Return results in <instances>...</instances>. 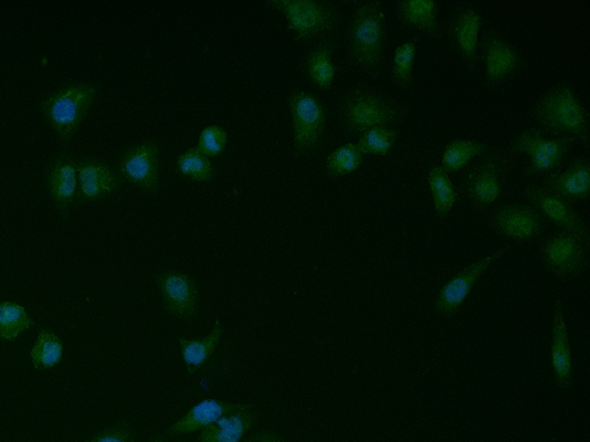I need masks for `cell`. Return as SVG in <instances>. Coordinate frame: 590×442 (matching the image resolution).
I'll return each instance as SVG.
<instances>
[{
    "instance_id": "cell-15",
    "label": "cell",
    "mask_w": 590,
    "mask_h": 442,
    "mask_svg": "<svg viewBox=\"0 0 590 442\" xmlns=\"http://www.w3.org/2000/svg\"><path fill=\"white\" fill-rule=\"evenodd\" d=\"M491 223L499 234L515 241L539 237L546 228L545 218L539 210L522 203L499 207L491 216Z\"/></svg>"
},
{
    "instance_id": "cell-17",
    "label": "cell",
    "mask_w": 590,
    "mask_h": 442,
    "mask_svg": "<svg viewBox=\"0 0 590 442\" xmlns=\"http://www.w3.org/2000/svg\"><path fill=\"white\" fill-rule=\"evenodd\" d=\"M510 247H503L493 252L487 258H483L473 265L462 269L456 277H452L445 287L441 288L438 298L435 302V308L438 313L451 318L461 308V305L466 302L467 298L478 279L483 275L494 262L499 261L507 252Z\"/></svg>"
},
{
    "instance_id": "cell-8",
    "label": "cell",
    "mask_w": 590,
    "mask_h": 442,
    "mask_svg": "<svg viewBox=\"0 0 590 442\" xmlns=\"http://www.w3.org/2000/svg\"><path fill=\"white\" fill-rule=\"evenodd\" d=\"M511 168L507 154L491 151L473 170L463 189L469 202L479 210L488 209L496 202L503 191V183Z\"/></svg>"
},
{
    "instance_id": "cell-35",
    "label": "cell",
    "mask_w": 590,
    "mask_h": 442,
    "mask_svg": "<svg viewBox=\"0 0 590 442\" xmlns=\"http://www.w3.org/2000/svg\"><path fill=\"white\" fill-rule=\"evenodd\" d=\"M87 442H136L134 430L125 423L100 431Z\"/></svg>"
},
{
    "instance_id": "cell-19",
    "label": "cell",
    "mask_w": 590,
    "mask_h": 442,
    "mask_svg": "<svg viewBox=\"0 0 590 442\" xmlns=\"http://www.w3.org/2000/svg\"><path fill=\"white\" fill-rule=\"evenodd\" d=\"M543 186L572 205L587 201L590 195L589 161L586 156L576 157L565 173L547 175Z\"/></svg>"
},
{
    "instance_id": "cell-31",
    "label": "cell",
    "mask_w": 590,
    "mask_h": 442,
    "mask_svg": "<svg viewBox=\"0 0 590 442\" xmlns=\"http://www.w3.org/2000/svg\"><path fill=\"white\" fill-rule=\"evenodd\" d=\"M30 355L31 362L39 371H47L62 361V341L54 332L41 330Z\"/></svg>"
},
{
    "instance_id": "cell-33",
    "label": "cell",
    "mask_w": 590,
    "mask_h": 442,
    "mask_svg": "<svg viewBox=\"0 0 590 442\" xmlns=\"http://www.w3.org/2000/svg\"><path fill=\"white\" fill-rule=\"evenodd\" d=\"M400 131L374 128L364 132L357 146L363 154L386 155L397 141Z\"/></svg>"
},
{
    "instance_id": "cell-1",
    "label": "cell",
    "mask_w": 590,
    "mask_h": 442,
    "mask_svg": "<svg viewBox=\"0 0 590 442\" xmlns=\"http://www.w3.org/2000/svg\"><path fill=\"white\" fill-rule=\"evenodd\" d=\"M386 49V23L382 2H361L354 7L347 56L357 68L376 78Z\"/></svg>"
},
{
    "instance_id": "cell-25",
    "label": "cell",
    "mask_w": 590,
    "mask_h": 442,
    "mask_svg": "<svg viewBox=\"0 0 590 442\" xmlns=\"http://www.w3.org/2000/svg\"><path fill=\"white\" fill-rule=\"evenodd\" d=\"M225 329L220 321L216 319V324L206 339L199 340H178L184 362L189 374H194L198 367H201L215 353Z\"/></svg>"
},
{
    "instance_id": "cell-12",
    "label": "cell",
    "mask_w": 590,
    "mask_h": 442,
    "mask_svg": "<svg viewBox=\"0 0 590 442\" xmlns=\"http://www.w3.org/2000/svg\"><path fill=\"white\" fill-rule=\"evenodd\" d=\"M588 246L577 235L562 231L545 242L544 265L558 278H573L587 268Z\"/></svg>"
},
{
    "instance_id": "cell-5",
    "label": "cell",
    "mask_w": 590,
    "mask_h": 442,
    "mask_svg": "<svg viewBox=\"0 0 590 442\" xmlns=\"http://www.w3.org/2000/svg\"><path fill=\"white\" fill-rule=\"evenodd\" d=\"M287 16L288 29L305 42L334 33L341 24L339 8L323 0H270Z\"/></svg>"
},
{
    "instance_id": "cell-7",
    "label": "cell",
    "mask_w": 590,
    "mask_h": 442,
    "mask_svg": "<svg viewBox=\"0 0 590 442\" xmlns=\"http://www.w3.org/2000/svg\"><path fill=\"white\" fill-rule=\"evenodd\" d=\"M575 143L576 140L571 135L546 141L540 130L531 129L514 136L507 153H526L531 156L529 165L524 168L526 176L549 175L562 165Z\"/></svg>"
},
{
    "instance_id": "cell-37",
    "label": "cell",
    "mask_w": 590,
    "mask_h": 442,
    "mask_svg": "<svg viewBox=\"0 0 590 442\" xmlns=\"http://www.w3.org/2000/svg\"><path fill=\"white\" fill-rule=\"evenodd\" d=\"M150 442H171V441H168L166 438L162 435H156L153 439H151Z\"/></svg>"
},
{
    "instance_id": "cell-14",
    "label": "cell",
    "mask_w": 590,
    "mask_h": 442,
    "mask_svg": "<svg viewBox=\"0 0 590 442\" xmlns=\"http://www.w3.org/2000/svg\"><path fill=\"white\" fill-rule=\"evenodd\" d=\"M484 23L477 5L463 3L452 10L448 23L451 47L455 48L463 65L473 74L479 60V33Z\"/></svg>"
},
{
    "instance_id": "cell-10",
    "label": "cell",
    "mask_w": 590,
    "mask_h": 442,
    "mask_svg": "<svg viewBox=\"0 0 590 442\" xmlns=\"http://www.w3.org/2000/svg\"><path fill=\"white\" fill-rule=\"evenodd\" d=\"M124 178L145 192L157 194L161 188L160 143L146 140L124 150L118 163Z\"/></svg>"
},
{
    "instance_id": "cell-13",
    "label": "cell",
    "mask_w": 590,
    "mask_h": 442,
    "mask_svg": "<svg viewBox=\"0 0 590 442\" xmlns=\"http://www.w3.org/2000/svg\"><path fill=\"white\" fill-rule=\"evenodd\" d=\"M523 195L531 206L539 210L544 218L550 219L557 226L577 235L589 245L590 234L586 221L577 213L573 205L546 189L539 184H528Z\"/></svg>"
},
{
    "instance_id": "cell-24",
    "label": "cell",
    "mask_w": 590,
    "mask_h": 442,
    "mask_svg": "<svg viewBox=\"0 0 590 442\" xmlns=\"http://www.w3.org/2000/svg\"><path fill=\"white\" fill-rule=\"evenodd\" d=\"M336 48L335 40H324L303 58L302 68L305 76L323 90L331 89L335 80L337 68L332 56Z\"/></svg>"
},
{
    "instance_id": "cell-22",
    "label": "cell",
    "mask_w": 590,
    "mask_h": 442,
    "mask_svg": "<svg viewBox=\"0 0 590 442\" xmlns=\"http://www.w3.org/2000/svg\"><path fill=\"white\" fill-rule=\"evenodd\" d=\"M439 10L440 4L430 0H403L396 5V14L402 24L435 40L442 35Z\"/></svg>"
},
{
    "instance_id": "cell-20",
    "label": "cell",
    "mask_w": 590,
    "mask_h": 442,
    "mask_svg": "<svg viewBox=\"0 0 590 442\" xmlns=\"http://www.w3.org/2000/svg\"><path fill=\"white\" fill-rule=\"evenodd\" d=\"M249 406L250 405L244 404L221 402L218 401V399H205V401L199 402L189 409L182 419H178L177 422L168 429V433L177 435L204 430L218 422L220 418L236 413L238 410L245 409Z\"/></svg>"
},
{
    "instance_id": "cell-2",
    "label": "cell",
    "mask_w": 590,
    "mask_h": 442,
    "mask_svg": "<svg viewBox=\"0 0 590 442\" xmlns=\"http://www.w3.org/2000/svg\"><path fill=\"white\" fill-rule=\"evenodd\" d=\"M407 109L385 92L360 87L347 92L340 103V119L347 134H363L374 128L404 122Z\"/></svg>"
},
{
    "instance_id": "cell-27",
    "label": "cell",
    "mask_w": 590,
    "mask_h": 442,
    "mask_svg": "<svg viewBox=\"0 0 590 442\" xmlns=\"http://www.w3.org/2000/svg\"><path fill=\"white\" fill-rule=\"evenodd\" d=\"M176 170L183 177L193 181H212L216 177V168L210 163L209 157L197 151V147H189L187 152L178 155Z\"/></svg>"
},
{
    "instance_id": "cell-4",
    "label": "cell",
    "mask_w": 590,
    "mask_h": 442,
    "mask_svg": "<svg viewBox=\"0 0 590 442\" xmlns=\"http://www.w3.org/2000/svg\"><path fill=\"white\" fill-rule=\"evenodd\" d=\"M100 89L99 82H70L41 100V111L61 141H70L78 131Z\"/></svg>"
},
{
    "instance_id": "cell-30",
    "label": "cell",
    "mask_w": 590,
    "mask_h": 442,
    "mask_svg": "<svg viewBox=\"0 0 590 442\" xmlns=\"http://www.w3.org/2000/svg\"><path fill=\"white\" fill-rule=\"evenodd\" d=\"M418 38H413L397 47L392 69V81L400 90H409L414 82V63Z\"/></svg>"
},
{
    "instance_id": "cell-21",
    "label": "cell",
    "mask_w": 590,
    "mask_h": 442,
    "mask_svg": "<svg viewBox=\"0 0 590 442\" xmlns=\"http://www.w3.org/2000/svg\"><path fill=\"white\" fill-rule=\"evenodd\" d=\"M551 362L557 387L570 388L573 383L572 355L560 300L556 302L554 312Z\"/></svg>"
},
{
    "instance_id": "cell-23",
    "label": "cell",
    "mask_w": 590,
    "mask_h": 442,
    "mask_svg": "<svg viewBox=\"0 0 590 442\" xmlns=\"http://www.w3.org/2000/svg\"><path fill=\"white\" fill-rule=\"evenodd\" d=\"M258 416L249 406L236 413L220 418L218 422L201 430L196 442H240L255 426Z\"/></svg>"
},
{
    "instance_id": "cell-38",
    "label": "cell",
    "mask_w": 590,
    "mask_h": 442,
    "mask_svg": "<svg viewBox=\"0 0 590 442\" xmlns=\"http://www.w3.org/2000/svg\"><path fill=\"white\" fill-rule=\"evenodd\" d=\"M183 442V441H182Z\"/></svg>"
},
{
    "instance_id": "cell-11",
    "label": "cell",
    "mask_w": 590,
    "mask_h": 442,
    "mask_svg": "<svg viewBox=\"0 0 590 442\" xmlns=\"http://www.w3.org/2000/svg\"><path fill=\"white\" fill-rule=\"evenodd\" d=\"M77 205L108 198L122 188L124 178L118 170L99 157L84 156L77 161Z\"/></svg>"
},
{
    "instance_id": "cell-9",
    "label": "cell",
    "mask_w": 590,
    "mask_h": 442,
    "mask_svg": "<svg viewBox=\"0 0 590 442\" xmlns=\"http://www.w3.org/2000/svg\"><path fill=\"white\" fill-rule=\"evenodd\" d=\"M481 49L484 65H487L484 86L490 90L518 76L528 65V59L523 52L494 30H490L483 36Z\"/></svg>"
},
{
    "instance_id": "cell-32",
    "label": "cell",
    "mask_w": 590,
    "mask_h": 442,
    "mask_svg": "<svg viewBox=\"0 0 590 442\" xmlns=\"http://www.w3.org/2000/svg\"><path fill=\"white\" fill-rule=\"evenodd\" d=\"M364 154L356 144H345L331 153L326 162L328 176L330 178L341 177L351 174L362 166Z\"/></svg>"
},
{
    "instance_id": "cell-28",
    "label": "cell",
    "mask_w": 590,
    "mask_h": 442,
    "mask_svg": "<svg viewBox=\"0 0 590 442\" xmlns=\"http://www.w3.org/2000/svg\"><path fill=\"white\" fill-rule=\"evenodd\" d=\"M428 181L437 217L445 218L457 202L455 186H452L449 175L442 170L441 166L431 168Z\"/></svg>"
},
{
    "instance_id": "cell-3",
    "label": "cell",
    "mask_w": 590,
    "mask_h": 442,
    "mask_svg": "<svg viewBox=\"0 0 590 442\" xmlns=\"http://www.w3.org/2000/svg\"><path fill=\"white\" fill-rule=\"evenodd\" d=\"M534 119L546 133L571 135L586 147L589 142L588 113L578 100L572 84H558L536 101L532 110Z\"/></svg>"
},
{
    "instance_id": "cell-26",
    "label": "cell",
    "mask_w": 590,
    "mask_h": 442,
    "mask_svg": "<svg viewBox=\"0 0 590 442\" xmlns=\"http://www.w3.org/2000/svg\"><path fill=\"white\" fill-rule=\"evenodd\" d=\"M493 150L494 147L488 143L463 140L452 141L442 153V170L447 174L457 173L460 168L467 166L472 157L487 155Z\"/></svg>"
},
{
    "instance_id": "cell-36",
    "label": "cell",
    "mask_w": 590,
    "mask_h": 442,
    "mask_svg": "<svg viewBox=\"0 0 590 442\" xmlns=\"http://www.w3.org/2000/svg\"><path fill=\"white\" fill-rule=\"evenodd\" d=\"M244 442H286V441H284L281 437L276 434L267 433V431H263V433L251 437Z\"/></svg>"
},
{
    "instance_id": "cell-6",
    "label": "cell",
    "mask_w": 590,
    "mask_h": 442,
    "mask_svg": "<svg viewBox=\"0 0 590 442\" xmlns=\"http://www.w3.org/2000/svg\"><path fill=\"white\" fill-rule=\"evenodd\" d=\"M294 129V155L309 154L320 146L328 122L323 101L314 93L294 90L288 98Z\"/></svg>"
},
{
    "instance_id": "cell-16",
    "label": "cell",
    "mask_w": 590,
    "mask_h": 442,
    "mask_svg": "<svg viewBox=\"0 0 590 442\" xmlns=\"http://www.w3.org/2000/svg\"><path fill=\"white\" fill-rule=\"evenodd\" d=\"M156 284L168 314L182 320L196 318L198 289L192 277L183 272L166 270L156 276Z\"/></svg>"
},
{
    "instance_id": "cell-18",
    "label": "cell",
    "mask_w": 590,
    "mask_h": 442,
    "mask_svg": "<svg viewBox=\"0 0 590 442\" xmlns=\"http://www.w3.org/2000/svg\"><path fill=\"white\" fill-rule=\"evenodd\" d=\"M46 185L58 212L67 218L78 188L76 156L68 152L55 156L47 168Z\"/></svg>"
},
{
    "instance_id": "cell-29",
    "label": "cell",
    "mask_w": 590,
    "mask_h": 442,
    "mask_svg": "<svg viewBox=\"0 0 590 442\" xmlns=\"http://www.w3.org/2000/svg\"><path fill=\"white\" fill-rule=\"evenodd\" d=\"M33 325L34 320L23 307L10 301L0 302V336L3 340L13 342Z\"/></svg>"
},
{
    "instance_id": "cell-34",
    "label": "cell",
    "mask_w": 590,
    "mask_h": 442,
    "mask_svg": "<svg viewBox=\"0 0 590 442\" xmlns=\"http://www.w3.org/2000/svg\"><path fill=\"white\" fill-rule=\"evenodd\" d=\"M227 132L220 125L212 124L204 129L198 136L197 151L207 157L218 156L226 151Z\"/></svg>"
}]
</instances>
